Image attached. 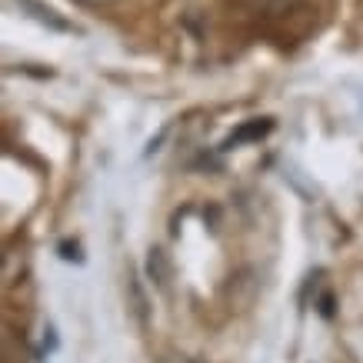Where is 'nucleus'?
Instances as JSON below:
<instances>
[{
	"label": "nucleus",
	"instance_id": "1",
	"mask_svg": "<svg viewBox=\"0 0 363 363\" xmlns=\"http://www.w3.org/2000/svg\"><path fill=\"white\" fill-rule=\"evenodd\" d=\"M274 130V121H247L243 127H237V130L223 140V150H233V147H240V143H250V140H260V137H267V133Z\"/></svg>",
	"mask_w": 363,
	"mask_h": 363
},
{
	"label": "nucleus",
	"instance_id": "7",
	"mask_svg": "<svg viewBox=\"0 0 363 363\" xmlns=\"http://www.w3.org/2000/svg\"><path fill=\"white\" fill-rule=\"evenodd\" d=\"M190 363H197V360H190Z\"/></svg>",
	"mask_w": 363,
	"mask_h": 363
},
{
	"label": "nucleus",
	"instance_id": "3",
	"mask_svg": "<svg viewBox=\"0 0 363 363\" xmlns=\"http://www.w3.org/2000/svg\"><path fill=\"white\" fill-rule=\"evenodd\" d=\"M147 270H150V277H157V280L164 284V277H167V270H164V253H160V250H150V264H147Z\"/></svg>",
	"mask_w": 363,
	"mask_h": 363
},
{
	"label": "nucleus",
	"instance_id": "2",
	"mask_svg": "<svg viewBox=\"0 0 363 363\" xmlns=\"http://www.w3.org/2000/svg\"><path fill=\"white\" fill-rule=\"evenodd\" d=\"M21 4L27 7V11H33V17H37L40 23H50L54 30H70V23L60 21V17H57L50 7H44V4H37V0H21Z\"/></svg>",
	"mask_w": 363,
	"mask_h": 363
},
{
	"label": "nucleus",
	"instance_id": "6",
	"mask_svg": "<svg viewBox=\"0 0 363 363\" xmlns=\"http://www.w3.org/2000/svg\"><path fill=\"white\" fill-rule=\"evenodd\" d=\"M320 313H323L327 320L333 317V297H330V294H323V300H320Z\"/></svg>",
	"mask_w": 363,
	"mask_h": 363
},
{
	"label": "nucleus",
	"instance_id": "4",
	"mask_svg": "<svg viewBox=\"0 0 363 363\" xmlns=\"http://www.w3.org/2000/svg\"><path fill=\"white\" fill-rule=\"evenodd\" d=\"M60 257H64V260H84V253H80V243H70V240H64L60 243Z\"/></svg>",
	"mask_w": 363,
	"mask_h": 363
},
{
	"label": "nucleus",
	"instance_id": "5",
	"mask_svg": "<svg viewBox=\"0 0 363 363\" xmlns=\"http://www.w3.org/2000/svg\"><path fill=\"white\" fill-rule=\"evenodd\" d=\"M257 7H264V11H284V7H290L294 0H253Z\"/></svg>",
	"mask_w": 363,
	"mask_h": 363
}]
</instances>
